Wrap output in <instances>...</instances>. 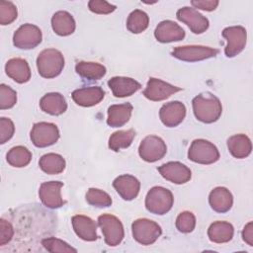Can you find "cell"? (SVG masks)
Instances as JSON below:
<instances>
[{
	"mask_svg": "<svg viewBox=\"0 0 253 253\" xmlns=\"http://www.w3.org/2000/svg\"><path fill=\"white\" fill-rule=\"evenodd\" d=\"M192 105L197 120L205 124L216 122L222 113V106L219 99L209 92L196 96L192 101Z\"/></svg>",
	"mask_w": 253,
	"mask_h": 253,
	"instance_id": "cell-1",
	"label": "cell"
},
{
	"mask_svg": "<svg viewBox=\"0 0 253 253\" xmlns=\"http://www.w3.org/2000/svg\"><path fill=\"white\" fill-rule=\"evenodd\" d=\"M37 67L42 77L54 78L61 73L64 67V57L55 48L43 49L37 58Z\"/></svg>",
	"mask_w": 253,
	"mask_h": 253,
	"instance_id": "cell-2",
	"label": "cell"
},
{
	"mask_svg": "<svg viewBox=\"0 0 253 253\" xmlns=\"http://www.w3.org/2000/svg\"><path fill=\"white\" fill-rule=\"evenodd\" d=\"M174 203V197L170 190L156 186L151 188L145 198V208L154 214L163 215L167 213Z\"/></svg>",
	"mask_w": 253,
	"mask_h": 253,
	"instance_id": "cell-3",
	"label": "cell"
},
{
	"mask_svg": "<svg viewBox=\"0 0 253 253\" xmlns=\"http://www.w3.org/2000/svg\"><path fill=\"white\" fill-rule=\"evenodd\" d=\"M188 158L199 164H212L219 159V152L216 146L206 139H195L190 145Z\"/></svg>",
	"mask_w": 253,
	"mask_h": 253,
	"instance_id": "cell-4",
	"label": "cell"
},
{
	"mask_svg": "<svg viewBox=\"0 0 253 253\" xmlns=\"http://www.w3.org/2000/svg\"><path fill=\"white\" fill-rule=\"evenodd\" d=\"M98 225L100 226L107 245H119L125 236V230L121 220L113 214H101L98 217Z\"/></svg>",
	"mask_w": 253,
	"mask_h": 253,
	"instance_id": "cell-5",
	"label": "cell"
},
{
	"mask_svg": "<svg viewBox=\"0 0 253 253\" xmlns=\"http://www.w3.org/2000/svg\"><path fill=\"white\" fill-rule=\"evenodd\" d=\"M132 236L142 245L153 244L161 235L162 229L158 223L148 218H138L131 225Z\"/></svg>",
	"mask_w": 253,
	"mask_h": 253,
	"instance_id": "cell-6",
	"label": "cell"
},
{
	"mask_svg": "<svg viewBox=\"0 0 253 253\" xmlns=\"http://www.w3.org/2000/svg\"><path fill=\"white\" fill-rule=\"evenodd\" d=\"M30 135L35 146L47 147L58 140L59 130L54 124L41 122L34 125Z\"/></svg>",
	"mask_w": 253,
	"mask_h": 253,
	"instance_id": "cell-7",
	"label": "cell"
},
{
	"mask_svg": "<svg viewBox=\"0 0 253 253\" xmlns=\"http://www.w3.org/2000/svg\"><path fill=\"white\" fill-rule=\"evenodd\" d=\"M218 53V49L205 45H183L174 47L171 54L177 59L195 62L214 57Z\"/></svg>",
	"mask_w": 253,
	"mask_h": 253,
	"instance_id": "cell-8",
	"label": "cell"
},
{
	"mask_svg": "<svg viewBox=\"0 0 253 253\" xmlns=\"http://www.w3.org/2000/svg\"><path fill=\"white\" fill-rule=\"evenodd\" d=\"M166 152L167 146L164 140L157 135H147L138 147L139 156L146 162L158 161L164 157Z\"/></svg>",
	"mask_w": 253,
	"mask_h": 253,
	"instance_id": "cell-9",
	"label": "cell"
},
{
	"mask_svg": "<svg viewBox=\"0 0 253 253\" xmlns=\"http://www.w3.org/2000/svg\"><path fill=\"white\" fill-rule=\"evenodd\" d=\"M222 37L226 40L227 44L224 53L227 57H234L239 54L246 45L247 33L245 28L241 26L227 27L222 31Z\"/></svg>",
	"mask_w": 253,
	"mask_h": 253,
	"instance_id": "cell-10",
	"label": "cell"
},
{
	"mask_svg": "<svg viewBox=\"0 0 253 253\" xmlns=\"http://www.w3.org/2000/svg\"><path fill=\"white\" fill-rule=\"evenodd\" d=\"M42 35L39 27L32 24L22 25L14 34L13 43L21 49H31L39 45Z\"/></svg>",
	"mask_w": 253,
	"mask_h": 253,
	"instance_id": "cell-11",
	"label": "cell"
},
{
	"mask_svg": "<svg viewBox=\"0 0 253 253\" xmlns=\"http://www.w3.org/2000/svg\"><path fill=\"white\" fill-rule=\"evenodd\" d=\"M180 87L171 85L161 79L151 77L149 78L146 88L143 91V95L150 101L159 102L169 98L171 95L181 91Z\"/></svg>",
	"mask_w": 253,
	"mask_h": 253,
	"instance_id": "cell-12",
	"label": "cell"
},
{
	"mask_svg": "<svg viewBox=\"0 0 253 253\" xmlns=\"http://www.w3.org/2000/svg\"><path fill=\"white\" fill-rule=\"evenodd\" d=\"M63 183L59 181L43 182L39 189V197L42 203L49 209H58L64 205L61 197V188Z\"/></svg>",
	"mask_w": 253,
	"mask_h": 253,
	"instance_id": "cell-13",
	"label": "cell"
},
{
	"mask_svg": "<svg viewBox=\"0 0 253 253\" xmlns=\"http://www.w3.org/2000/svg\"><path fill=\"white\" fill-rule=\"evenodd\" d=\"M177 19L186 24L194 34H202L209 28V20L195 8L183 7L177 11Z\"/></svg>",
	"mask_w": 253,
	"mask_h": 253,
	"instance_id": "cell-14",
	"label": "cell"
},
{
	"mask_svg": "<svg viewBox=\"0 0 253 253\" xmlns=\"http://www.w3.org/2000/svg\"><path fill=\"white\" fill-rule=\"evenodd\" d=\"M158 171L164 179L174 184L187 183L192 177V172L190 168L178 161L167 162L159 166Z\"/></svg>",
	"mask_w": 253,
	"mask_h": 253,
	"instance_id": "cell-15",
	"label": "cell"
},
{
	"mask_svg": "<svg viewBox=\"0 0 253 253\" xmlns=\"http://www.w3.org/2000/svg\"><path fill=\"white\" fill-rule=\"evenodd\" d=\"M186 116V107L182 102L172 101L164 104L159 111V118L162 124L168 127L180 125Z\"/></svg>",
	"mask_w": 253,
	"mask_h": 253,
	"instance_id": "cell-16",
	"label": "cell"
},
{
	"mask_svg": "<svg viewBox=\"0 0 253 253\" xmlns=\"http://www.w3.org/2000/svg\"><path fill=\"white\" fill-rule=\"evenodd\" d=\"M113 187L125 201H131L135 199L139 193L140 182L134 176L125 174L114 180Z\"/></svg>",
	"mask_w": 253,
	"mask_h": 253,
	"instance_id": "cell-17",
	"label": "cell"
},
{
	"mask_svg": "<svg viewBox=\"0 0 253 253\" xmlns=\"http://www.w3.org/2000/svg\"><path fill=\"white\" fill-rule=\"evenodd\" d=\"M73 101L81 107H92L99 104L104 96V90L99 86L82 87L76 89L71 94Z\"/></svg>",
	"mask_w": 253,
	"mask_h": 253,
	"instance_id": "cell-18",
	"label": "cell"
},
{
	"mask_svg": "<svg viewBox=\"0 0 253 253\" xmlns=\"http://www.w3.org/2000/svg\"><path fill=\"white\" fill-rule=\"evenodd\" d=\"M154 36L160 42H178L185 38V31L177 23L171 20H165L158 24Z\"/></svg>",
	"mask_w": 253,
	"mask_h": 253,
	"instance_id": "cell-19",
	"label": "cell"
},
{
	"mask_svg": "<svg viewBox=\"0 0 253 253\" xmlns=\"http://www.w3.org/2000/svg\"><path fill=\"white\" fill-rule=\"evenodd\" d=\"M108 86L117 98L128 97L141 88V84L130 77L115 76L108 81Z\"/></svg>",
	"mask_w": 253,
	"mask_h": 253,
	"instance_id": "cell-20",
	"label": "cell"
},
{
	"mask_svg": "<svg viewBox=\"0 0 253 253\" xmlns=\"http://www.w3.org/2000/svg\"><path fill=\"white\" fill-rule=\"evenodd\" d=\"M73 229L76 235L85 241H95L97 235V223L89 216L76 214L71 218Z\"/></svg>",
	"mask_w": 253,
	"mask_h": 253,
	"instance_id": "cell-21",
	"label": "cell"
},
{
	"mask_svg": "<svg viewBox=\"0 0 253 253\" xmlns=\"http://www.w3.org/2000/svg\"><path fill=\"white\" fill-rule=\"evenodd\" d=\"M209 203L214 211L224 213L231 209L233 205V197L228 189L224 187H216L210 193Z\"/></svg>",
	"mask_w": 253,
	"mask_h": 253,
	"instance_id": "cell-22",
	"label": "cell"
},
{
	"mask_svg": "<svg viewBox=\"0 0 253 253\" xmlns=\"http://www.w3.org/2000/svg\"><path fill=\"white\" fill-rule=\"evenodd\" d=\"M6 74L17 83H26L31 79V69L23 58H11L5 65Z\"/></svg>",
	"mask_w": 253,
	"mask_h": 253,
	"instance_id": "cell-23",
	"label": "cell"
},
{
	"mask_svg": "<svg viewBox=\"0 0 253 253\" xmlns=\"http://www.w3.org/2000/svg\"><path fill=\"white\" fill-rule=\"evenodd\" d=\"M42 111L51 116H59L67 109V103L63 95L57 92L45 94L40 101Z\"/></svg>",
	"mask_w": 253,
	"mask_h": 253,
	"instance_id": "cell-24",
	"label": "cell"
},
{
	"mask_svg": "<svg viewBox=\"0 0 253 253\" xmlns=\"http://www.w3.org/2000/svg\"><path fill=\"white\" fill-rule=\"evenodd\" d=\"M132 109L133 108L130 103L110 106L108 109L107 124L112 127L123 126L129 121Z\"/></svg>",
	"mask_w": 253,
	"mask_h": 253,
	"instance_id": "cell-25",
	"label": "cell"
},
{
	"mask_svg": "<svg viewBox=\"0 0 253 253\" xmlns=\"http://www.w3.org/2000/svg\"><path fill=\"white\" fill-rule=\"evenodd\" d=\"M51 27L58 36H69L75 31V21L72 15L66 11H58L51 18Z\"/></svg>",
	"mask_w": 253,
	"mask_h": 253,
	"instance_id": "cell-26",
	"label": "cell"
},
{
	"mask_svg": "<svg viewBox=\"0 0 253 253\" xmlns=\"http://www.w3.org/2000/svg\"><path fill=\"white\" fill-rule=\"evenodd\" d=\"M227 147L233 157L241 159L250 155L252 143L246 134L238 133L230 136L227 139Z\"/></svg>",
	"mask_w": 253,
	"mask_h": 253,
	"instance_id": "cell-27",
	"label": "cell"
},
{
	"mask_svg": "<svg viewBox=\"0 0 253 253\" xmlns=\"http://www.w3.org/2000/svg\"><path fill=\"white\" fill-rule=\"evenodd\" d=\"M234 228L227 221H215L211 223L208 229V236L211 242L225 243L232 239Z\"/></svg>",
	"mask_w": 253,
	"mask_h": 253,
	"instance_id": "cell-28",
	"label": "cell"
},
{
	"mask_svg": "<svg viewBox=\"0 0 253 253\" xmlns=\"http://www.w3.org/2000/svg\"><path fill=\"white\" fill-rule=\"evenodd\" d=\"M75 70L82 78L88 80H100L106 74V67L98 62L79 61L75 65Z\"/></svg>",
	"mask_w": 253,
	"mask_h": 253,
	"instance_id": "cell-29",
	"label": "cell"
},
{
	"mask_svg": "<svg viewBox=\"0 0 253 253\" xmlns=\"http://www.w3.org/2000/svg\"><path fill=\"white\" fill-rule=\"evenodd\" d=\"M39 165L41 169L46 174L54 175L63 172L65 169V160L59 154L47 153L41 157Z\"/></svg>",
	"mask_w": 253,
	"mask_h": 253,
	"instance_id": "cell-30",
	"label": "cell"
},
{
	"mask_svg": "<svg viewBox=\"0 0 253 253\" xmlns=\"http://www.w3.org/2000/svg\"><path fill=\"white\" fill-rule=\"evenodd\" d=\"M6 159L11 166L21 168V167L27 166L31 162L32 153L27 147L18 145V146L12 147L8 151L6 155Z\"/></svg>",
	"mask_w": 253,
	"mask_h": 253,
	"instance_id": "cell-31",
	"label": "cell"
},
{
	"mask_svg": "<svg viewBox=\"0 0 253 253\" xmlns=\"http://www.w3.org/2000/svg\"><path fill=\"white\" fill-rule=\"evenodd\" d=\"M149 24L148 15L141 10L132 11L126 20V28L132 34H140L144 32Z\"/></svg>",
	"mask_w": 253,
	"mask_h": 253,
	"instance_id": "cell-32",
	"label": "cell"
},
{
	"mask_svg": "<svg viewBox=\"0 0 253 253\" xmlns=\"http://www.w3.org/2000/svg\"><path fill=\"white\" fill-rule=\"evenodd\" d=\"M135 136L133 129L118 130L111 134L109 138V147L114 151H119L124 148H127Z\"/></svg>",
	"mask_w": 253,
	"mask_h": 253,
	"instance_id": "cell-33",
	"label": "cell"
},
{
	"mask_svg": "<svg viewBox=\"0 0 253 253\" xmlns=\"http://www.w3.org/2000/svg\"><path fill=\"white\" fill-rule=\"evenodd\" d=\"M86 202L97 208H107L112 205V199L110 195L100 189L90 188L86 193Z\"/></svg>",
	"mask_w": 253,
	"mask_h": 253,
	"instance_id": "cell-34",
	"label": "cell"
},
{
	"mask_svg": "<svg viewBox=\"0 0 253 253\" xmlns=\"http://www.w3.org/2000/svg\"><path fill=\"white\" fill-rule=\"evenodd\" d=\"M42 246L49 252H77L75 248L68 243L55 237H48L42 240Z\"/></svg>",
	"mask_w": 253,
	"mask_h": 253,
	"instance_id": "cell-35",
	"label": "cell"
},
{
	"mask_svg": "<svg viewBox=\"0 0 253 253\" xmlns=\"http://www.w3.org/2000/svg\"><path fill=\"white\" fill-rule=\"evenodd\" d=\"M196 226V217L191 211H182L176 218V227L180 232L189 233Z\"/></svg>",
	"mask_w": 253,
	"mask_h": 253,
	"instance_id": "cell-36",
	"label": "cell"
},
{
	"mask_svg": "<svg viewBox=\"0 0 253 253\" xmlns=\"http://www.w3.org/2000/svg\"><path fill=\"white\" fill-rule=\"evenodd\" d=\"M17 7L10 1L0 2V24L5 26L14 22L17 18Z\"/></svg>",
	"mask_w": 253,
	"mask_h": 253,
	"instance_id": "cell-37",
	"label": "cell"
},
{
	"mask_svg": "<svg viewBox=\"0 0 253 253\" xmlns=\"http://www.w3.org/2000/svg\"><path fill=\"white\" fill-rule=\"evenodd\" d=\"M17 102V93L11 87L0 85V109L6 110L15 106Z\"/></svg>",
	"mask_w": 253,
	"mask_h": 253,
	"instance_id": "cell-38",
	"label": "cell"
},
{
	"mask_svg": "<svg viewBox=\"0 0 253 253\" xmlns=\"http://www.w3.org/2000/svg\"><path fill=\"white\" fill-rule=\"evenodd\" d=\"M88 7L90 11L100 15H107L116 10V6L108 3L107 1L103 0H91L88 2Z\"/></svg>",
	"mask_w": 253,
	"mask_h": 253,
	"instance_id": "cell-39",
	"label": "cell"
},
{
	"mask_svg": "<svg viewBox=\"0 0 253 253\" xmlns=\"http://www.w3.org/2000/svg\"><path fill=\"white\" fill-rule=\"evenodd\" d=\"M15 126L8 118L0 119V143L3 144L8 141L14 134Z\"/></svg>",
	"mask_w": 253,
	"mask_h": 253,
	"instance_id": "cell-40",
	"label": "cell"
},
{
	"mask_svg": "<svg viewBox=\"0 0 253 253\" xmlns=\"http://www.w3.org/2000/svg\"><path fill=\"white\" fill-rule=\"evenodd\" d=\"M14 234L13 227L10 222L5 220L4 218L0 219V245L3 246L8 243Z\"/></svg>",
	"mask_w": 253,
	"mask_h": 253,
	"instance_id": "cell-41",
	"label": "cell"
},
{
	"mask_svg": "<svg viewBox=\"0 0 253 253\" xmlns=\"http://www.w3.org/2000/svg\"><path fill=\"white\" fill-rule=\"evenodd\" d=\"M217 0H194L191 1V4L198 9L204 10V11H212L214 10L218 5Z\"/></svg>",
	"mask_w": 253,
	"mask_h": 253,
	"instance_id": "cell-42",
	"label": "cell"
},
{
	"mask_svg": "<svg viewBox=\"0 0 253 253\" xmlns=\"http://www.w3.org/2000/svg\"><path fill=\"white\" fill-rule=\"evenodd\" d=\"M242 238L249 246H253V223H252V221H249L244 226L243 231H242Z\"/></svg>",
	"mask_w": 253,
	"mask_h": 253,
	"instance_id": "cell-43",
	"label": "cell"
}]
</instances>
